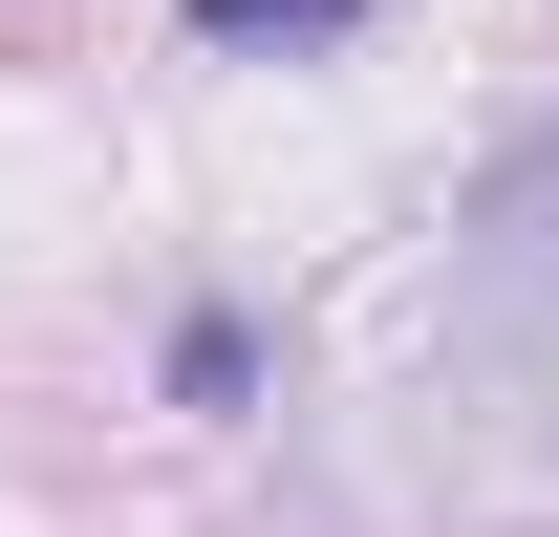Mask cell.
Masks as SVG:
<instances>
[{
  "instance_id": "1",
  "label": "cell",
  "mask_w": 559,
  "mask_h": 537,
  "mask_svg": "<svg viewBox=\"0 0 559 537\" xmlns=\"http://www.w3.org/2000/svg\"><path fill=\"white\" fill-rule=\"evenodd\" d=\"M474 366L538 408V452H559V151H516L474 194Z\"/></svg>"
},
{
  "instance_id": "2",
  "label": "cell",
  "mask_w": 559,
  "mask_h": 537,
  "mask_svg": "<svg viewBox=\"0 0 559 537\" xmlns=\"http://www.w3.org/2000/svg\"><path fill=\"white\" fill-rule=\"evenodd\" d=\"M345 22H388V0H194V44H345Z\"/></svg>"
}]
</instances>
